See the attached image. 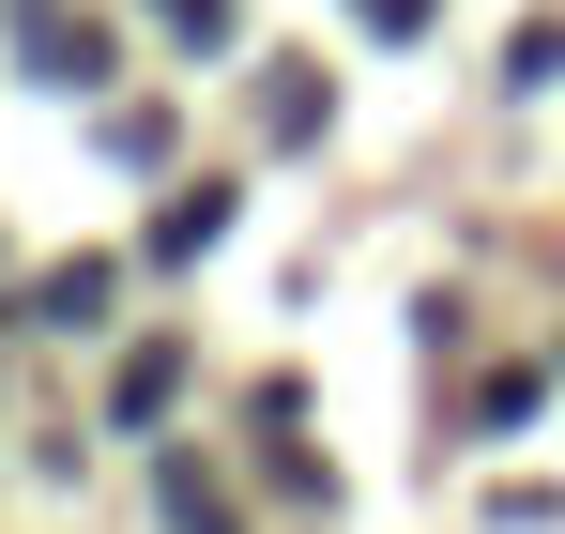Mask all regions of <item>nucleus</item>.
<instances>
[{"label": "nucleus", "mask_w": 565, "mask_h": 534, "mask_svg": "<svg viewBox=\"0 0 565 534\" xmlns=\"http://www.w3.org/2000/svg\"><path fill=\"white\" fill-rule=\"evenodd\" d=\"M214 229H230V183H184V199H169V214H153V260H199V245H214Z\"/></svg>", "instance_id": "nucleus-1"}, {"label": "nucleus", "mask_w": 565, "mask_h": 534, "mask_svg": "<svg viewBox=\"0 0 565 534\" xmlns=\"http://www.w3.org/2000/svg\"><path fill=\"white\" fill-rule=\"evenodd\" d=\"M107 290H122V275H107V260H62V275H46V290H31V321H62V337H77V321H93Z\"/></svg>", "instance_id": "nucleus-2"}, {"label": "nucleus", "mask_w": 565, "mask_h": 534, "mask_svg": "<svg viewBox=\"0 0 565 534\" xmlns=\"http://www.w3.org/2000/svg\"><path fill=\"white\" fill-rule=\"evenodd\" d=\"M153 489H169V520H184V534H230V489H214V473H199V458H169V473H153Z\"/></svg>", "instance_id": "nucleus-3"}, {"label": "nucleus", "mask_w": 565, "mask_h": 534, "mask_svg": "<svg viewBox=\"0 0 565 534\" xmlns=\"http://www.w3.org/2000/svg\"><path fill=\"white\" fill-rule=\"evenodd\" d=\"M31 62H46V77H107V31H62V15H46V31H31Z\"/></svg>", "instance_id": "nucleus-4"}, {"label": "nucleus", "mask_w": 565, "mask_h": 534, "mask_svg": "<svg viewBox=\"0 0 565 534\" xmlns=\"http://www.w3.org/2000/svg\"><path fill=\"white\" fill-rule=\"evenodd\" d=\"M169 382H184V352H169V337H153V352L122 366V428H138V413H169Z\"/></svg>", "instance_id": "nucleus-5"}, {"label": "nucleus", "mask_w": 565, "mask_h": 534, "mask_svg": "<svg viewBox=\"0 0 565 534\" xmlns=\"http://www.w3.org/2000/svg\"><path fill=\"white\" fill-rule=\"evenodd\" d=\"M153 15H169L184 46H230V0H153Z\"/></svg>", "instance_id": "nucleus-6"}, {"label": "nucleus", "mask_w": 565, "mask_h": 534, "mask_svg": "<svg viewBox=\"0 0 565 534\" xmlns=\"http://www.w3.org/2000/svg\"><path fill=\"white\" fill-rule=\"evenodd\" d=\"M352 15H367V31H397V46L428 31V0H352Z\"/></svg>", "instance_id": "nucleus-7"}]
</instances>
